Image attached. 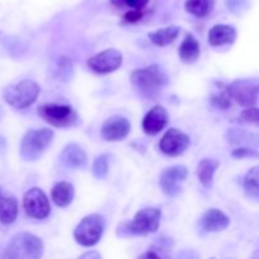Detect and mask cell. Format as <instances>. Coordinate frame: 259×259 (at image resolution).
Returning a JSON list of instances; mask_svg holds the SVG:
<instances>
[{
  "instance_id": "ba28073f",
  "label": "cell",
  "mask_w": 259,
  "mask_h": 259,
  "mask_svg": "<svg viewBox=\"0 0 259 259\" xmlns=\"http://www.w3.org/2000/svg\"><path fill=\"white\" fill-rule=\"evenodd\" d=\"M38 114L43 120L56 128H68L78 121L77 113L70 105L46 104L38 108Z\"/></svg>"
},
{
  "instance_id": "7a4b0ae2",
  "label": "cell",
  "mask_w": 259,
  "mask_h": 259,
  "mask_svg": "<svg viewBox=\"0 0 259 259\" xmlns=\"http://www.w3.org/2000/svg\"><path fill=\"white\" fill-rule=\"evenodd\" d=\"M45 252L42 240L30 233H19L10 239L2 259H40Z\"/></svg>"
},
{
  "instance_id": "4fadbf2b",
  "label": "cell",
  "mask_w": 259,
  "mask_h": 259,
  "mask_svg": "<svg viewBox=\"0 0 259 259\" xmlns=\"http://www.w3.org/2000/svg\"><path fill=\"white\" fill-rule=\"evenodd\" d=\"M131 132V123L124 116H111L101 126V137L108 142H118L125 138Z\"/></svg>"
},
{
  "instance_id": "603a6c76",
  "label": "cell",
  "mask_w": 259,
  "mask_h": 259,
  "mask_svg": "<svg viewBox=\"0 0 259 259\" xmlns=\"http://www.w3.org/2000/svg\"><path fill=\"white\" fill-rule=\"evenodd\" d=\"M179 34L180 28L177 25H169V27L161 28L156 32L149 33L148 37L153 45L158 46V47H164V46H168L172 42H175Z\"/></svg>"
},
{
  "instance_id": "277c9868",
  "label": "cell",
  "mask_w": 259,
  "mask_h": 259,
  "mask_svg": "<svg viewBox=\"0 0 259 259\" xmlns=\"http://www.w3.org/2000/svg\"><path fill=\"white\" fill-rule=\"evenodd\" d=\"M53 139V132L47 128L32 129L25 133L20 142V157L27 162L39 158Z\"/></svg>"
},
{
  "instance_id": "8fae6325",
  "label": "cell",
  "mask_w": 259,
  "mask_h": 259,
  "mask_svg": "<svg viewBox=\"0 0 259 259\" xmlns=\"http://www.w3.org/2000/svg\"><path fill=\"white\" fill-rule=\"evenodd\" d=\"M190 146V138L184 132L176 128H171L163 134L159 142V149L164 154L177 157L184 153Z\"/></svg>"
},
{
  "instance_id": "9c48e42d",
  "label": "cell",
  "mask_w": 259,
  "mask_h": 259,
  "mask_svg": "<svg viewBox=\"0 0 259 259\" xmlns=\"http://www.w3.org/2000/svg\"><path fill=\"white\" fill-rule=\"evenodd\" d=\"M23 207L28 217L37 220H43L50 215L51 205L45 192L38 187L27 191L23 199Z\"/></svg>"
},
{
  "instance_id": "1f68e13d",
  "label": "cell",
  "mask_w": 259,
  "mask_h": 259,
  "mask_svg": "<svg viewBox=\"0 0 259 259\" xmlns=\"http://www.w3.org/2000/svg\"><path fill=\"white\" fill-rule=\"evenodd\" d=\"M232 156L235 158H259V152L254 148H235L232 152Z\"/></svg>"
},
{
  "instance_id": "d6986e66",
  "label": "cell",
  "mask_w": 259,
  "mask_h": 259,
  "mask_svg": "<svg viewBox=\"0 0 259 259\" xmlns=\"http://www.w3.org/2000/svg\"><path fill=\"white\" fill-rule=\"evenodd\" d=\"M73 196H75L73 185L66 181H61L55 184V186L52 187V191H51L52 201L60 207L68 206L72 202Z\"/></svg>"
},
{
  "instance_id": "ac0fdd59",
  "label": "cell",
  "mask_w": 259,
  "mask_h": 259,
  "mask_svg": "<svg viewBox=\"0 0 259 259\" xmlns=\"http://www.w3.org/2000/svg\"><path fill=\"white\" fill-rule=\"evenodd\" d=\"M18 217V202L15 197L9 196L0 187V223L10 225Z\"/></svg>"
},
{
  "instance_id": "8992f818",
  "label": "cell",
  "mask_w": 259,
  "mask_h": 259,
  "mask_svg": "<svg viewBox=\"0 0 259 259\" xmlns=\"http://www.w3.org/2000/svg\"><path fill=\"white\" fill-rule=\"evenodd\" d=\"M105 228V220L101 215L91 214L83 218L73 230L75 240L82 247H93L101 239Z\"/></svg>"
},
{
  "instance_id": "8d00e7d4",
  "label": "cell",
  "mask_w": 259,
  "mask_h": 259,
  "mask_svg": "<svg viewBox=\"0 0 259 259\" xmlns=\"http://www.w3.org/2000/svg\"><path fill=\"white\" fill-rule=\"evenodd\" d=\"M249 259H259V249L255 250V252L252 254V257H250Z\"/></svg>"
},
{
  "instance_id": "52a82bcc",
  "label": "cell",
  "mask_w": 259,
  "mask_h": 259,
  "mask_svg": "<svg viewBox=\"0 0 259 259\" xmlns=\"http://www.w3.org/2000/svg\"><path fill=\"white\" fill-rule=\"evenodd\" d=\"M227 95L239 105L252 108L257 104L259 96L258 78H239L233 81L227 88Z\"/></svg>"
},
{
  "instance_id": "e0dca14e",
  "label": "cell",
  "mask_w": 259,
  "mask_h": 259,
  "mask_svg": "<svg viewBox=\"0 0 259 259\" xmlns=\"http://www.w3.org/2000/svg\"><path fill=\"white\" fill-rule=\"evenodd\" d=\"M61 161L68 168H82L86 164V153L78 144L71 143L61 153Z\"/></svg>"
},
{
  "instance_id": "e575fe53",
  "label": "cell",
  "mask_w": 259,
  "mask_h": 259,
  "mask_svg": "<svg viewBox=\"0 0 259 259\" xmlns=\"http://www.w3.org/2000/svg\"><path fill=\"white\" fill-rule=\"evenodd\" d=\"M78 259H101V255L95 250H91V252L83 253Z\"/></svg>"
},
{
  "instance_id": "484cf974",
  "label": "cell",
  "mask_w": 259,
  "mask_h": 259,
  "mask_svg": "<svg viewBox=\"0 0 259 259\" xmlns=\"http://www.w3.org/2000/svg\"><path fill=\"white\" fill-rule=\"evenodd\" d=\"M171 240L159 239L153 247L149 248L146 253L139 255L137 259H169V248H171Z\"/></svg>"
},
{
  "instance_id": "ffe728a7",
  "label": "cell",
  "mask_w": 259,
  "mask_h": 259,
  "mask_svg": "<svg viewBox=\"0 0 259 259\" xmlns=\"http://www.w3.org/2000/svg\"><path fill=\"white\" fill-rule=\"evenodd\" d=\"M228 142L238 148H253L259 146V136L239 129H230L227 134Z\"/></svg>"
},
{
  "instance_id": "5bb4252c",
  "label": "cell",
  "mask_w": 259,
  "mask_h": 259,
  "mask_svg": "<svg viewBox=\"0 0 259 259\" xmlns=\"http://www.w3.org/2000/svg\"><path fill=\"white\" fill-rule=\"evenodd\" d=\"M167 121H168V114L166 109L161 105H156L146 114L142 126L146 134L157 136L163 131L164 126L167 125Z\"/></svg>"
},
{
  "instance_id": "4316f807",
  "label": "cell",
  "mask_w": 259,
  "mask_h": 259,
  "mask_svg": "<svg viewBox=\"0 0 259 259\" xmlns=\"http://www.w3.org/2000/svg\"><path fill=\"white\" fill-rule=\"evenodd\" d=\"M109 174V156L101 154L94 161L93 175L98 180H104Z\"/></svg>"
},
{
  "instance_id": "3957f363",
  "label": "cell",
  "mask_w": 259,
  "mask_h": 259,
  "mask_svg": "<svg viewBox=\"0 0 259 259\" xmlns=\"http://www.w3.org/2000/svg\"><path fill=\"white\" fill-rule=\"evenodd\" d=\"M131 81L142 95L154 98L168 83V77L158 65H151L134 71L131 75Z\"/></svg>"
},
{
  "instance_id": "d6a6232c",
  "label": "cell",
  "mask_w": 259,
  "mask_h": 259,
  "mask_svg": "<svg viewBox=\"0 0 259 259\" xmlns=\"http://www.w3.org/2000/svg\"><path fill=\"white\" fill-rule=\"evenodd\" d=\"M142 17H143V12H134V10H131V12H128L124 15V19L129 23H134L142 19Z\"/></svg>"
},
{
  "instance_id": "cb8c5ba5",
  "label": "cell",
  "mask_w": 259,
  "mask_h": 259,
  "mask_svg": "<svg viewBox=\"0 0 259 259\" xmlns=\"http://www.w3.org/2000/svg\"><path fill=\"white\" fill-rule=\"evenodd\" d=\"M243 187H244L245 195L249 199L259 201V166L250 168L249 172L245 175Z\"/></svg>"
},
{
  "instance_id": "4dcf8cb0",
  "label": "cell",
  "mask_w": 259,
  "mask_h": 259,
  "mask_svg": "<svg viewBox=\"0 0 259 259\" xmlns=\"http://www.w3.org/2000/svg\"><path fill=\"white\" fill-rule=\"evenodd\" d=\"M210 103H211L212 106L218 109H222V110H225V109H229L232 106V103H230L229 96H225L224 94H219V95H212L210 98Z\"/></svg>"
},
{
  "instance_id": "f546056e",
  "label": "cell",
  "mask_w": 259,
  "mask_h": 259,
  "mask_svg": "<svg viewBox=\"0 0 259 259\" xmlns=\"http://www.w3.org/2000/svg\"><path fill=\"white\" fill-rule=\"evenodd\" d=\"M240 119L245 123L254 124L259 126V108L252 106V108H247L240 113Z\"/></svg>"
},
{
  "instance_id": "9a60e30c",
  "label": "cell",
  "mask_w": 259,
  "mask_h": 259,
  "mask_svg": "<svg viewBox=\"0 0 259 259\" xmlns=\"http://www.w3.org/2000/svg\"><path fill=\"white\" fill-rule=\"evenodd\" d=\"M229 224V218L219 209H209L200 219V228L206 233L222 232L227 229Z\"/></svg>"
},
{
  "instance_id": "7c38bea8",
  "label": "cell",
  "mask_w": 259,
  "mask_h": 259,
  "mask_svg": "<svg viewBox=\"0 0 259 259\" xmlns=\"http://www.w3.org/2000/svg\"><path fill=\"white\" fill-rule=\"evenodd\" d=\"M189 171L185 166H174L164 169L159 177V186L168 196H177L181 192V184L186 180Z\"/></svg>"
},
{
  "instance_id": "83f0119b",
  "label": "cell",
  "mask_w": 259,
  "mask_h": 259,
  "mask_svg": "<svg viewBox=\"0 0 259 259\" xmlns=\"http://www.w3.org/2000/svg\"><path fill=\"white\" fill-rule=\"evenodd\" d=\"M55 71L57 72V76L63 80H67L68 77H71V73H72V65H71V61L67 57H63L60 56L56 61Z\"/></svg>"
},
{
  "instance_id": "d4e9b609",
  "label": "cell",
  "mask_w": 259,
  "mask_h": 259,
  "mask_svg": "<svg viewBox=\"0 0 259 259\" xmlns=\"http://www.w3.org/2000/svg\"><path fill=\"white\" fill-rule=\"evenodd\" d=\"M217 0H186L187 12L197 18H204L212 12Z\"/></svg>"
},
{
  "instance_id": "5b68a950",
  "label": "cell",
  "mask_w": 259,
  "mask_h": 259,
  "mask_svg": "<svg viewBox=\"0 0 259 259\" xmlns=\"http://www.w3.org/2000/svg\"><path fill=\"white\" fill-rule=\"evenodd\" d=\"M39 93L40 88L35 81L23 80L5 88L3 95L10 106L15 109H25L29 108L37 100Z\"/></svg>"
},
{
  "instance_id": "f1b7e54d",
  "label": "cell",
  "mask_w": 259,
  "mask_h": 259,
  "mask_svg": "<svg viewBox=\"0 0 259 259\" xmlns=\"http://www.w3.org/2000/svg\"><path fill=\"white\" fill-rule=\"evenodd\" d=\"M110 2L116 8H129L134 12H143L149 0H110Z\"/></svg>"
},
{
  "instance_id": "30bf717a",
  "label": "cell",
  "mask_w": 259,
  "mask_h": 259,
  "mask_svg": "<svg viewBox=\"0 0 259 259\" xmlns=\"http://www.w3.org/2000/svg\"><path fill=\"white\" fill-rule=\"evenodd\" d=\"M123 63V55L118 50H105L88 60V66L94 72L105 75L118 70Z\"/></svg>"
},
{
  "instance_id": "7402d4cb",
  "label": "cell",
  "mask_w": 259,
  "mask_h": 259,
  "mask_svg": "<svg viewBox=\"0 0 259 259\" xmlns=\"http://www.w3.org/2000/svg\"><path fill=\"white\" fill-rule=\"evenodd\" d=\"M220 163L217 159L205 158L200 161L199 166H197V177H199L200 182L202 186L209 189L212 185V180H214V175L217 169L219 168Z\"/></svg>"
},
{
  "instance_id": "44dd1931",
  "label": "cell",
  "mask_w": 259,
  "mask_h": 259,
  "mask_svg": "<svg viewBox=\"0 0 259 259\" xmlns=\"http://www.w3.org/2000/svg\"><path fill=\"white\" fill-rule=\"evenodd\" d=\"M179 56L182 62L194 63L200 57V45L192 34H186L179 50Z\"/></svg>"
},
{
  "instance_id": "836d02e7",
  "label": "cell",
  "mask_w": 259,
  "mask_h": 259,
  "mask_svg": "<svg viewBox=\"0 0 259 259\" xmlns=\"http://www.w3.org/2000/svg\"><path fill=\"white\" fill-rule=\"evenodd\" d=\"M176 259H200V257L195 250H182L177 254Z\"/></svg>"
},
{
  "instance_id": "6da1fadb",
  "label": "cell",
  "mask_w": 259,
  "mask_h": 259,
  "mask_svg": "<svg viewBox=\"0 0 259 259\" xmlns=\"http://www.w3.org/2000/svg\"><path fill=\"white\" fill-rule=\"evenodd\" d=\"M162 212L156 207H146L139 210L133 220L119 224L116 233L119 237H136L156 233L161 224Z\"/></svg>"
},
{
  "instance_id": "d590c367",
  "label": "cell",
  "mask_w": 259,
  "mask_h": 259,
  "mask_svg": "<svg viewBox=\"0 0 259 259\" xmlns=\"http://www.w3.org/2000/svg\"><path fill=\"white\" fill-rule=\"evenodd\" d=\"M4 148H5V139L3 138V137H0V153L4 151Z\"/></svg>"
},
{
  "instance_id": "2e32d148",
  "label": "cell",
  "mask_w": 259,
  "mask_h": 259,
  "mask_svg": "<svg viewBox=\"0 0 259 259\" xmlns=\"http://www.w3.org/2000/svg\"><path fill=\"white\" fill-rule=\"evenodd\" d=\"M237 29L232 25L217 24L209 32V45L212 47H222L225 45H233L237 39Z\"/></svg>"
}]
</instances>
